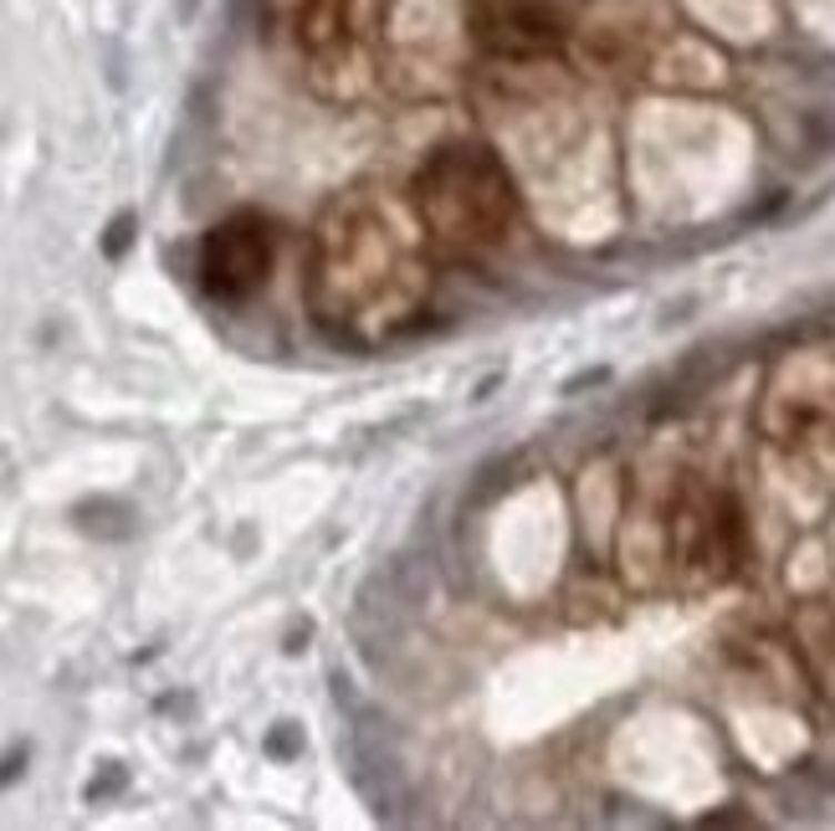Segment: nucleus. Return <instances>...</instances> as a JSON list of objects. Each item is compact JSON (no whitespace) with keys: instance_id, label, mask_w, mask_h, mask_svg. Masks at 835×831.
Returning <instances> with one entry per match:
<instances>
[{"instance_id":"nucleus-2","label":"nucleus","mask_w":835,"mask_h":831,"mask_svg":"<svg viewBox=\"0 0 835 831\" xmlns=\"http://www.w3.org/2000/svg\"><path fill=\"white\" fill-rule=\"evenodd\" d=\"M411 211L425 242L451 257H482L513 237L517 190L482 144H446L415 170Z\"/></svg>"},{"instance_id":"nucleus-6","label":"nucleus","mask_w":835,"mask_h":831,"mask_svg":"<svg viewBox=\"0 0 835 831\" xmlns=\"http://www.w3.org/2000/svg\"><path fill=\"white\" fill-rule=\"evenodd\" d=\"M129 242H133V216L123 211V216H113V227H108L103 252H108V257H123V252H129Z\"/></svg>"},{"instance_id":"nucleus-5","label":"nucleus","mask_w":835,"mask_h":831,"mask_svg":"<svg viewBox=\"0 0 835 831\" xmlns=\"http://www.w3.org/2000/svg\"><path fill=\"white\" fill-rule=\"evenodd\" d=\"M554 37H559V27L544 6H503L497 21H492V41H497L503 52L529 57V52H539V47H549Z\"/></svg>"},{"instance_id":"nucleus-3","label":"nucleus","mask_w":835,"mask_h":831,"mask_svg":"<svg viewBox=\"0 0 835 831\" xmlns=\"http://www.w3.org/2000/svg\"><path fill=\"white\" fill-rule=\"evenodd\" d=\"M272 227L266 216L256 211H231L225 221H215L205 237H200V288L215 298V303H247L252 293H262L266 278H272Z\"/></svg>"},{"instance_id":"nucleus-1","label":"nucleus","mask_w":835,"mask_h":831,"mask_svg":"<svg viewBox=\"0 0 835 831\" xmlns=\"http://www.w3.org/2000/svg\"><path fill=\"white\" fill-rule=\"evenodd\" d=\"M425 231L374 190H344L323 206L308 242V309L344 344L405 334L431 293Z\"/></svg>"},{"instance_id":"nucleus-4","label":"nucleus","mask_w":835,"mask_h":831,"mask_svg":"<svg viewBox=\"0 0 835 831\" xmlns=\"http://www.w3.org/2000/svg\"><path fill=\"white\" fill-rule=\"evenodd\" d=\"M262 6L292 16V37L308 57H333L354 31V0H262Z\"/></svg>"}]
</instances>
